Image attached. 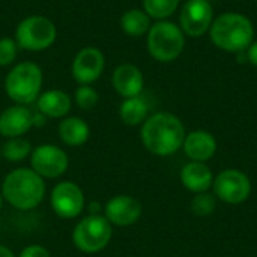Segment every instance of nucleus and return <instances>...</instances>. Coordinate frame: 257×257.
<instances>
[{
	"label": "nucleus",
	"mask_w": 257,
	"mask_h": 257,
	"mask_svg": "<svg viewBox=\"0 0 257 257\" xmlns=\"http://www.w3.org/2000/svg\"><path fill=\"white\" fill-rule=\"evenodd\" d=\"M185 136L182 120L167 111L149 116L140 130L143 146L157 157H170L178 152L184 145Z\"/></svg>",
	"instance_id": "nucleus-1"
},
{
	"label": "nucleus",
	"mask_w": 257,
	"mask_h": 257,
	"mask_svg": "<svg viewBox=\"0 0 257 257\" xmlns=\"http://www.w3.org/2000/svg\"><path fill=\"white\" fill-rule=\"evenodd\" d=\"M2 197L15 209H35L45 197L44 178H41L32 169H15L3 179Z\"/></svg>",
	"instance_id": "nucleus-2"
},
{
	"label": "nucleus",
	"mask_w": 257,
	"mask_h": 257,
	"mask_svg": "<svg viewBox=\"0 0 257 257\" xmlns=\"http://www.w3.org/2000/svg\"><path fill=\"white\" fill-rule=\"evenodd\" d=\"M209 33L217 48L236 54L250 47L254 38V27L245 15L226 12L212 21Z\"/></svg>",
	"instance_id": "nucleus-3"
},
{
	"label": "nucleus",
	"mask_w": 257,
	"mask_h": 257,
	"mask_svg": "<svg viewBox=\"0 0 257 257\" xmlns=\"http://www.w3.org/2000/svg\"><path fill=\"white\" fill-rule=\"evenodd\" d=\"M42 69L35 62H20L5 77V92L15 104L29 105L38 99L42 89Z\"/></svg>",
	"instance_id": "nucleus-4"
},
{
	"label": "nucleus",
	"mask_w": 257,
	"mask_h": 257,
	"mask_svg": "<svg viewBox=\"0 0 257 257\" xmlns=\"http://www.w3.org/2000/svg\"><path fill=\"white\" fill-rule=\"evenodd\" d=\"M146 44L149 54L157 62L169 63L178 59L184 51L185 35L178 24L161 20L151 26L146 35Z\"/></svg>",
	"instance_id": "nucleus-5"
},
{
	"label": "nucleus",
	"mask_w": 257,
	"mask_h": 257,
	"mask_svg": "<svg viewBox=\"0 0 257 257\" xmlns=\"http://www.w3.org/2000/svg\"><path fill=\"white\" fill-rule=\"evenodd\" d=\"M57 38L54 23L44 15H30L21 20L15 29V42L24 51H44L50 48Z\"/></svg>",
	"instance_id": "nucleus-6"
},
{
	"label": "nucleus",
	"mask_w": 257,
	"mask_h": 257,
	"mask_svg": "<svg viewBox=\"0 0 257 257\" xmlns=\"http://www.w3.org/2000/svg\"><path fill=\"white\" fill-rule=\"evenodd\" d=\"M111 235V224L104 215H87L75 226L72 241L80 251L93 254L108 245Z\"/></svg>",
	"instance_id": "nucleus-7"
},
{
	"label": "nucleus",
	"mask_w": 257,
	"mask_h": 257,
	"mask_svg": "<svg viewBox=\"0 0 257 257\" xmlns=\"http://www.w3.org/2000/svg\"><path fill=\"white\" fill-rule=\"evenodd\" d=\"M214 196L227 205H241L251 194L250 178L238 169H226L220 172L212 182Z\"/></svg>",
	"instance_id": "nucleus-8"
},
{
	"label": "nucleus",
	"mask_w": 257,
	"mask_h": 257,
	"mask_svg": "<svg viewBox=\"0 0 257 257\" xmlns=\"http://www.w3.org/2000/svg\"><path fill=\"white\" fill-rule=\"evenodd\" d=\"M68 155L56 145L36 146L30 154L32 170L44 179H56L68 170Z\"/></svg>",
	"instance_id": "nucleus-9"
},
{
	"label": "nucleus",
	"mask_w": 257,
	"mask_h": 257,
	"mask_svg": "<svg viewBox=\"0 0 257 257\" xmlns=\"http://www.w3.org/2000/svg\"><path fill=\"white\" fill-rule=\"evenodd\" d=\"M54 214L63 220L77 218L84 209V193L72 181H62L56 184L50 196Z\"/></svg>",
	"instance_id": "nucleus-10"
},
{
	"label": "nucleus",
	"mask_w": 257,
	"mask_h": 257,
	"mask_svg": "<svg viewBox=\"0 0 257 257\" xmlns=\"http://www.w3.org/2000/svg\"><path fill=\"white\" fill-rule=\"evenodd\" d=\"M214 21V9L208 0H188L179 15V27L184 35L199 38L209 32Z\"/></svg>",
	"instance_id": "nucleus-11"
},
{
	"label": "nucleus",
	"mask_w": 257,
	"mask_h": 257,
	"mask_svg": "<svg viewBox=\"0 0 257 257\" xmlns=\"http://www.w3.org/2000/svg\"><path fill=\"white\" fill-rule=\"evenodd\" d=\"M104 68H105L104 53L96 47H84L72 59L71 74L74 80L78 83V86L92 84L102 75Z\"/></svg>",
	"instance_id": "nucleus-12"
},
{
	"label": "nucleus",
	"mask_w": 257,
	"mask_h": 257,
	"mask_svg": "<svg viewBox=\"0 0 257 257\" xmlns=\"http://www.w3.org/2000/svg\"><path fill=\"white\" fill-rule=\"evenodd\" d=\"M104 217L111 226H133L142 217V203L128 194L111 197L104 206Z\"/></svg>",
	"instance_id": "nucleus-13"
},
{
	"label": "nucleus",
	"mask_w": 257,
	"mask_h": 257,
	"mask_svg": "<svg viewBox=\"0 0 257 257\" xmlns=\"http://www.w3.org/2000/svg\"><path fill=\"white\" fill-rule=\"evenodd\" d=\"M33 126V111L27 105L14 104L0 113V136L15 139Z\"/></svg>",
	"instance_id": "nucleus-14"
},
{
	"label": "nucleus",
	"mask_w": 257,
	"mask_h": 257,
	"mask_svg": "<svg viewBox=\"0 0 257 257\" xmlns=\"http://www.w3.org/2000/svg\"><path fill=\"white\" fill-rule=\"evenodd\" d=\"M111 83L114 90L125 99L142 95L145 87V77L139 66L133 63H122L113 71Z\"/></svg>",
	"instance_id": "nucleus-15"
},
{
	"label": "nucleus",
	"mask_w": 257,
	"mask_h": 257,
	"mask_svg": "<svg viewBox=\"0 0 257 257\" xmlns=\"http://www.w3.org/2000/svg\"><path fill=\"white\" fill-rule=\"evenodd\" d=\"M217 140L214 134L205 130H196L185 136L182 149L188 160L197 161V163H206L209 161L215 152H217Z\"/></svg>",
	"instance_id": "nucleus-16"
},
{
	"label": "nucleus",
	"mask_w": 257,
	"mask_h": 257,
	"mask_svg": "<svg viewBox=\"0 0 257 257\" xmlns=\"http://www.w3.org/2000/svg\"><path fill=\"white\" fill-rule=\"evenodd\" d=\"M35 102H36V110L42 113L45 117H51V119L66 117L72 105L71 96L60 89H50L41 92V95Z\"/></svg>",
	"instance_id": "nucleus-17"
},
{
	"label": "nucleus",
	"mask_w": 257,
	"mask_h": 257,
	"mask_svg": "<svg viewBox=\"0 0 257 257\" xmlns=\"http://www.w3.org/2000/svg\"><path fill=\"white\" fill-rule=\"evenodd\" d=\"M181 182L188 191L194 194L206 193L212 187L214 175L206 163L190 161L181 170Z\"/></svg>",
	"instance_id": "nucleus-18"
},
{
	"label": "nucleus",
	"mask_w": 257,
	"mask_h": 257,
	"mask_svg": "<svg viewBox=\"0 0 257 257\" xmlns=\"http://www.w3.org/2000/svg\"><path fill=\"white\" fill-rule=\"evenodd\" d=\"M60 140L71 148H77L84 145L89 140L90 136V128L86 120L77 116H66L63 120L59 123L57 128Z\"/></svg>",
	"instance_id": "nucleus-19"
},
{
	"label": "nucleus",
	"mask_w": 257,
	"mask_h": 257,
	"mask_svg": "<svg viewBox=\"0 0 257 257\" xmlns=\"http://www.w3.org/2000/svg\"><path fill=\"white\" fill-rule=\"evenodd\" d=\"M148 113H149V105L142 96L125 98L119 107L120 120L128 126L142 125L149 117Z\"/></svg>",
	"instance_id": "nucleus-20"
},
{
	"label": "nucleus",
	"mask_w": 257,
	"mask_h": 257,
	"mask_svg": "<svg viewBox=\"0 0 257 257\" xmlns=\"http://www.w3.org/2000/svg\"><path fill=\"white\" fill-rule=\"evenodd\" d=\"M151 26V17L143 9H128L120 17V29L131 38L148 35Z\"/></svg>",
	"instance_id": "nucleus-21"
},
{
	"label": "nucleus",
	"mask_w": 257,
	"mask_h": 257,
	"mask_svg": "<svg viewBox=\"0 0 257 257\" xmlns=\"http://www.w3.org/2000/svg\"><path fill=\"white\" fill-rule=\"evenodd\" d=\"M33 148L29 140L23 137L8 139L2 146V157L11 163H20L32 154Z\"/></svg>",
	"instance_id": "nucleus-22"
},
{
	"label": "nucleus",
	"mask_w": 257,
	"mask_h": 257,
	"mask_svg": "<svg viewBox=\"0 0 257 257\" xmlns=\"http://www.w3.org/2000/svg\"><path fill=\"white\" fill-rule=\"evenodd\" d=\"M181 0H143V11L154 20H167L175 14Z\"/></svg>",
	"instance_id": "nucleus-23"
},
{
	"label": "nucleus",
	"mask_w": 257,
	"mask_h": 257,
	"mask_svg": "<svg viewBox=\"0 0 257 257\" xmlns=\"http://www.w3.org/2000/svg\"><path fill=\"white\" fill-rule=\"evenodd\" d=\"M217 209V197L214 194L206 193H199L193 197L191 200V211L197 217H208L214 214Z\"/></svg>",
	"instance_id": "nucleus-24"
},
{
	"label": "nucleus",
	"mask_w": 257,
	"mask_h": 257,
	"mask_svg": "<svg viewBox=\"0 0 257 257\" xmlns=\"http://www.w3.org/2000/svg\"><path fill=\"white\" fill-rule=\"evenodd\" d=\"M74 101L81 110H92L93 107H96L99 95L92 87V84H80L75 90Z\"/></svg>",
	"instance_id": "nucleus-25"
},
{
	"label": "nucleus",
	"mask_w": 257,
	"mask_h": 257,
	"mask_svg": "<svg viewBox=\"0 0 257 257\" xmlns=\"http://www.w3.org/2000/svg\"><path fill=\"white\" fill-rule=\"evenodd\" d=\"M18 45L14 38H0V66H11L18 54Z\"/></svg>",
	"instance_id": "nucleus-26"
},
{
	"label": "nucleus",
	"mask_w": 257,
	"mask_h": 257,
	"mask_svg": "<svg viewBox=\"0 0 257 257\" xmlns=\"http://www.w3.org/2000/svg\"><path fill=\"white\" fill-rule=\"evenodd\" d=\"M18 257H51V254H50V251H48L45 247L33 244V245H27V247L20 253V256Z\"/></svg>",
	"instance_id": "nucleus-27"
},
{
	"label": "nucleus",
	"mask_w": 257,
	"mask_h": 257,
	"mask_svg": "<svg viewBox=\"0 0 257 257\" xmlns=\"http://www.w3.org/2000/svg\"><path fill=\"white\" fill-rule=\"evenodd\" d=\"M245 54H247L248 62H250L253 66H257V41H253V42L250 44V47L245 50Z\"/></svg>",
	"instance_id": "nucleus-28"
},
{
	"label": "nucleus",
	"mask_w": 257,
	"mask_h": 257,
	"mask_svg": "<svg viewBox=\"0 0 257 257\" xmlns=\"http://www.w3.org/2000/svg\"><path fill=\"white\" fill-rule=\"evenodd\" d=\"M45 120H47V117H45L42 113H39L38 110H36V111H33V126L41 128V126H44Z\"/></svg>",
	"instance_id": "nucleus-29"
},
{
	"label": "nucleus",
	"mask_w": 257,
	"mask_h": 257,
	"mask_svg": "<svg viewBox=\"0 0 257 257\" xmlns=\"http://www.w3.org/2000/svg\"><path fill=\"white\" fill-rule=\"evenodd\" d=\"M0 257H15V254L12 253V250H9L5 245H0Z\"/></svg>",
	"instance_id": "nucleus-30"
},
{
	"label": "nucleus",
	"mask_w": 257,
	"mask_h": 257,
	"mask_svg": "<svg viewBox=\"0 0 257 257\" xmlns=\"http://www.w3.org/2000/svg\"><path fill=\"white\" fill-rule=\"evenodd\" d=\"M2 206H3V197H2V194H0V211H2Z\"/></svg>",
	"instance_id": "nucleus-31"
},
{
	"label": "nucleus",
	"mask_w": 257,
	"mask_h": 257,
	"mask_svg": "<svg viewBox=\"0 0 257 257\" xmlns=\"http://www.w3.org/2000/svg\"><path fill=\"white\" fill-rule=\"evenodd\" d=\"M0 158H2V148H0Z\"/></svg>",
	"instance_id": "nucleus-32"
}]
</instances>
